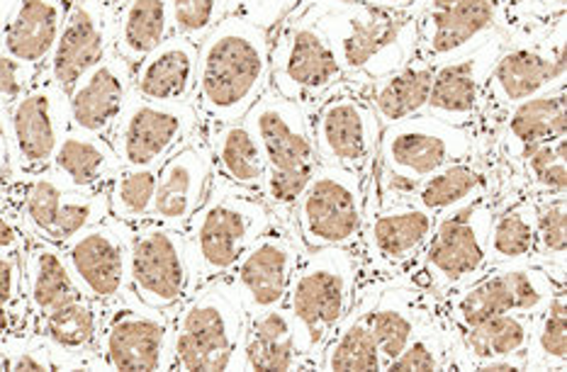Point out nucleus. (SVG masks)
<instances>
[{
  "label": "nucleus",
  "mask_w": 567,
  "mask_h": 372,
  "mask_svg": "<svg viewBox=\"0 0 567 372\" xmlns=\"http://www.w3.org/2000/svg\"><path fill=\"white\" fill-rule=\"evenodd\" d=\"M268 89V30L239 12H229L197 44L193 105L200 124L241 122Z\"/></svg>",
  "instance_id": "f257e3e1"
},
{
  "label": "nucleus",
  "mask_w": 567,
  "mask_h": 372,
  "mask_svg": "<svg viewBox=\"0 0 567 372\" xmlns=\"http://www.w3.org/2000/svg\"><path fill=\"white\" fill-rule=\"evenodd\" d=\"M359 248L327 246L302 254L282 307L292 319L295 349L307 370H319L327 343L349 317L359 297Z\"/></svg>",
  "instance_id": "f03ea898"
},
{
  "label": "nucleus",
  "mask_w": 567,
  "mask_h": 372,
  "mask_svg": "<svg viewBox=\"0 0 567 372\" xmlns=\"http://www.w3.org/2000/svg\"><path fill=\"white\" fill-rule=\"evenodd\" d=\"M274 225L276 217L261 193L241 188L215 173L203 205L186 227L193 290L229 276L246 248Z\"/></svg>",
  "instance_id": "7ed1b4c3"
},
{
  "label": "nucleus",
  "mask_w": 567,
  "mask_h": 372,
  "mask_svg": "<svg viewBox=\"0 0 567 372\" xmlns=\"http://www.w3.org/2000/svg\"><path fill=\"white\" fill-rule=\"evenodd\" d=\"M565 83V18L550 28L514 34L504 44L485 85L483 107L473 124L475 154L485 156L502 117L514 105Z\"/></svg>",
  "instance_id": "20e7f679"
},
{
  "label": "nucleus",
  "mask_w": 567,
  "mask_h": 372,
  "mask_svg": "<svg viewBox=\"0 0 567 372\" xmlns=\"http://www.w3.org/2000/svg\"><path fill=\"white\" fill-rule=\"evenodd\" d=\"M349 81L371 83L416 56V16L371 3H351L317 20Z\"/></svg>",
  "instance_id": "39448f33"
},
{
  "label": "nucleus",
  "mask_w": 567,
  "mask_h": 372,
  "mask_svg": "<svg viewBox=\"0 0 567 372\" xmlns=\"http://www.w3.org/2000/svg\"><path fill=\"white\" fill-rule=\"evenodd\" d=\"M495 207L497 203L492 193H483L436 215L434 234L422 258L402 282L436 297H446L485 276L489 268L487 237Z\"/></svg>",
  "instance_id": "423d86ee"
},
{
  "label": "nucleus",
  "mask_w": 567,
  "mask_h": 372,
  "mask_svg": "<svg viewBox=\"0 0 567 372\" xmlns=\"http://www.w3.org/2000/svg\"><path fill=\"white\" fill-rule=\"evenodd\" d=\"M246 329V312L229 278H215L176 307L174 370H234Z\"/></svg>",
  "instance_id": "0eeeda50"
},
{
  "label": "nucleus",
  "mask_w": 567,
  "mask_h": 372,
  "mask_svg": "<svg viewBox=\"0 0 567 372\" xmlns=\"http://www.w3.org/2000/svg\"><path fill=\"white\" fill-rule=\"evenodd\" d=\"M319 164L337 166L371 183L382 124L368 97V83L343 81L305 110Z\"/></svg>",
  "instance_id": "6e6552de"
},
{
  "label": "nucleus",
  "mask_w": 567,
  "mask_h": 372,
  "mask_svg": "<svg viewBox=\"0 0 567 372\" xmlns=\"http://www.w3.org/2000/svg\"><path fill=\"white\" fill-rule=\"evenodd\" d=\"M436 215L416 203L378 205L365 197L359 292L402 282L422 258Z\"/></svg>",
  "instance_id": "1a4fd4ad"
},
{
  "label": "nucleus",
  "mask_w": 567,
  "mask_h": 372,
  "mask_svg": "<svg viewBox=\"0 0 567 372\" xmlns=\"http://www.w3.org/2000/svg\"><path fill=\"white\" fill-rule=\"evenodd\" d=\"M560 288H565V282L553 280L544 266L499 264L489 266L485 276L467 282L465 288L439 297L441 314L453 331L471 329L480 321L507 312L536 317Z\"/></svg>",
  "instance_id": "9d476101"
},
{
  "label": "nucleus",
  "mask_w": 567,
  "mask_h": 372,
  "mask_svg": "<svg viewBox=\"0 0 567 372\" xmlns=\"http://www.w3.org/2000/svg\"><path fill=\"white\" fill-rule=\"evenodd\" d=\"M176 309L144 304L137 294L103 307L97 333L101 370L166 372L174 370Z\"/></svg>",
  "instance_id": "9b49d317"
},
{
  "label": "nucleus",
  "mask_w": 567,
  "mask_h": 372,
  "mask_svg": "<svg viewBox=\"0 0 567 372\" xmlns=\"http://www.w3.org/2000/svg\"><path fill=\"white\" fill-rule=\"evenodd\" d=\"M368 185L353 173L317 164L295 207V227L305 251L327 246L359 248L365 221Z\"/></svg>",
  "instance_id": "f8f14e48"
},
{
  "label": "nucleus",
  "mask_w": 567,
  "mask_h": 372,
  "mask_svg": "<svg viewBox=\"0 0 567 372\" xmlns=\"http://www.w3.org/2000/svg\"><path fill=\"white\" fill-rule=\"evenodd\" d=\"M270 34V89L310 107L347 81L341 61L312 20H282Z\"/></svg>",
  "instance_id": "ddd939ff"
},
{
  "label": "nucleus",
  "mask_w": 567,
  "mask_h": 372,
  "mask_svg": "<svg viewBox=\"0 0 567 372\" xmlns=\"http://www.w3.org/2000/svg\"><path fill=\"white\" fill-rule=\"evenodd\" d=\"M12 176L44 170L71 132L69 91L47 69L8 107Z\"/></svg>",
  "instance_id": "4468645a"
},
{
  "label": "nucleus",
  "mask_w": 567,
  "mask_h": 372,
  "mask_svg": "<svg viewBox=\"0 0 567 372\" xmlns=\"http://www.w3.org/2000/svg\"><path fill=\"white\" fill-rule=\"evenodd\" d=\"M130 285L144 304L176 309L193 292L186 231L146 219L127 225Z\"/></svg>",
  "instance_id": "2eb2a0df"
},
{
  "label": "nucleus",
  "mask_w": 567,
  "mask_h": 372,
  "mask_svg": "<svg viewBox=\"0 0 567 372\" xmlns=\"http://www.w3.org/2000/svg\"><path fill=\"white\" fill-rule=\"evenodd\" d=\"M197 132L200 115L193 103H152L132 93L110 142L122 166L158 168Z\"/></svg>",
  "instance_id": "dca6fc26"
},
{
  "label": "nucleus",
  "mask_w": 567,
  "mask_h": 372,
  "mask_svg": "<svg viewBox=\"0 0 567 372\" xmlns=\"http://www.w3.org/2000/svg\"><path fill=\"white\" fill-rule=\"evenodd\" d=\"M512 0H424L416 12V56L441 64L473 52L489 37L509 34Z\"/></svg>",
  "instance_id": "f3484780"
},
{
  "label": "nucleus",
  "mask_w": 567,
  "mask_h": 372,
  "mask_svg": "<svg viewBox=\"0 0 567 372\" xmlns=\"http://www.w3.org/2000/svg\"><path fill=\"white\" fill-rule=\"evenodd\" d=\"M471 154H475L471 130L422 113L382 127L378 164L414 180H424L431 173Z\"/></svg>",
  "instance_id": "a211bd4d"
},
{
  "label": "nucleus",
  "mask_w": 567,
  "mask_h": 372,
  "mask_svg": "<svg viewBox=\"0 0 567 372\" xmlns=\"http://www.w3.org/2000/svg\"><path fill=\"white\" fill-rule=\"evenodd\" d=\"M73 282L93 302L113 304L132 297L127 225L107 217L61 244Z\"/></svg>",
  "instance_id": "6ab92c4d"
},
{
  "label": "nucleus",
  "mask_w": 567,
  "mask_h": 372,
  "mask_svg": "<svg viewBox=\"0 0 567 372\" xmlns=\"http://www.w3.org/2000/svg\"><path fill=\"white\" fill-rule=\"evenodd\" d=\"M302 254L305 246L300 239L280 225L270 227L246 248L227 276L239 294L246 317L286 304L290 280Z\"/></svg>",
  "instance_id": "aec40b11"
},
{
  "label": "nucleus",
  "mask_w": 567,
  "mask_h": 372,
  "mask_svg": "<svg viewBox=\"0 0 567 372\" xmlns=\"http://www.w3.org/2000/svg\"><path fill=\"white\" fill-rule=\"evenodd\" d=\"M266 158L268 170H315L317 152L305 107L268 89L241 120Z\"/></svg>",
  "instance_id": "412c9836"
},
{
  "label": "nucleus",
  "mask_w": 567,
  "mask_h": 372,
  "mask_svg": "<svg viewBox=\"0 0 567 372\" xmlns=\"http://www.w3.org/2000/svg\"><path fill=\"white\" fill-rule=\"evenodd\" d=\"M507 40L509 34H495L473 52L436 64L426 115L455 124V127L473 130L480 107H483L489 71Z\"/></svg>",
  "instance_id": "4be33fe9"
},
{
  "label": "nucleus",
  "mask_w": 567,
  "mask_h": 372,
  "mask_svg": "<svg viewBox=\"0 0 567 372\" xmlns=\"http://www.w3.org/2000/svg\"><path fill=\"white\" fill-rule=\"evenodd\" d=\"M120 0H73L47 71L69 91L115 49Z\"/></svg>",
  "instance_id": "5701e85b"
},
{
  "label": "nucleus",
  "mask_w": 567,
  "mask_h": 372,
  "mask_svg": "<svg viewBox=\"0 0 567 372\" xmlns=\"http://www.w3.org/2000/svg\"><path fill=\"white\" fill-rule=\"evenodd\" d=\"M215 176V156L203 136V127L193 140L171 154L156 168V195L152 219L166 227L186 231L195 209L203 205Z\"/></svg>",
  "instance_id": "b1692460"
},
{
  "label": "nucleus",
  "mask_w": 567,
  "mask_h": 372,
  "mask_svg": "<svg viewBox=\"0 0 567 372\" xmlns=\"http://www.w3.org/2000/svg\"><path fill=\"white\" fill-rule=\"evenodd\" d=\"M567 127L565 115V83L546 93H538L528 101L514 105L502 117L487 154L497 152L502 168L509 173L514 190L519 193V166L534 148L548 142L563 140ZM485 154V156H487Z\"/></svg>",
  "instance_id": "393cba45"
},
{
  "label": "nucleus",
  "mask_w": 567,
  "mask_h": 372,
  "mask_svg": "<svg viewBox=\"0 0 567 372\" xmlns=\"http://www.w3.org/2000/svg\"><path fill=\"white\" fill-rule=\"evenodd\" d=\"M132 69L130 61L113 49L91 71H85L69 89L71 130L110 140L122 107L132 95Z\"/></svg>",
  "instance_id": "a878e982"
},
{
  "label": "nucleus",
  "mask_w": 567,
  "mask_h": 372,
  "mask_svg": "<svg viewBox=\"0 0 567 372\" xmlns=\"http://www.w3.org/2000/svg\"><path fill=\"white\" fill-rule=\"evenodd\" d=\"M441 300L436 294L419 290L410 282H392L375 292L371 307V329L375 333L382 370L398 358L404 345L439 317Z\"/></svg>",
  "instance_id": "bb28decb"
},
{
  "label": "nucleus",
  "mask_w": 567,
  "mask_h": 372,
  "mask_svg": "<svg viewBox=\"0 0 567 372\" xmlns=\"http://www.w3.org/2000/svg\"><path fill=\"white\" fill-rule=\"evenodd\" d=\"M197 44L174 34L132 69V93L152 103H193Z\"/></svg>",
  "instance_id": "cd10ccee"
},
{
  "label": "nucleus",
  "mask_w": 567,
  "mask_h": 372,
  "mask_svg": "<svg viewBox=\"0 0 567 372\" xmlns=\"http://www.w3.org/2000/svg\"><path fill=\"white\" fill-rule=\"evenodd\" d=\"M120 158L107 136L71 130L52 156L49 170L59 185L69 193H95L105 190L117 170Z\"/></svg>",
  "instance_id": "c85d7f7f"
},
{
  "label": "nucleus",
  "mask_w": 567,
  "mask_h": 372,
  "mask_svg": "<svg viewBox=\"0 0 567 372\" xmlns=\"http://www.w3.org/2000/svg\"><path fill=\"white\" fill-rule=\"evenodd\" d=\"M69 6L61 0H18L3 34V52L32 69H47Z\"/></svg>",
  "instance_id": "c756f323"
},
{
  "label": "nucleus",
  "mask_w": 567,
  "mask_h": 372,
  "mask_svg": "<svg viewBox=\"0 0 567 372\" xmlns=\"http://www.w3.org/2000/svg\"><path fill=\"white\" fill-rule=\"evenodd\" d=\"M234 370H307L298 349H295L292 319L286 307L280 304L246 317L244 339Z\"/></svg>",
  "instance_id": "7c9ffc66"
},
{
  "label": "nucleus",
  "mask_w": 567,
  "mask_h": 372,
  "mask_svg": "<svg viewBox=\"0 0 567 372\" xmlns=\"http://www.w3.org/2000/svg\"><path fill=\"white\" fill-rule=\"evenodd\" d=\"M103 304L93 302L89 297H76L61 304L44 317L32 319V331L49 341L83 365V370H101L97 365V333H101Z\"/></svg>",
  "instance_id": "2f4dec72"
},
{
  "label": "nucleus",
  "mask_w": 567,
  "mask_h": 372,
  "mask_svg": "<svg viewBox=\"0 0 567 372\" xmlns=\"http://www.w3.org/2000/svg\"><path fill=\"white\" fill-rule=\"evenodd\" d=\"M24 272V300H28L32 319L44 317L52 309L81 297L79 285L73 282L64 248L44 239H30L22 256Z\"/></svg>",
  "instance_id": "473e14b6"
},
{
  "label": "nucleus",
  "mask_w": 567,
  "mask_h": 372,
  "mask_svg": "<svg viewBox=\"0 0 567 372\" xmlns=\"http://www.w3.org/2000/svg\"><path fill=\"white\" fill-rule=\"evenodd\" d=\"M203 136L215 156V173L234 185L261 193L266 158L244 122L200 124Z\"/></svg>",
  "instance_id": "72a5a7b5"
},
{
  "label": "nucleus",
  "mask_w": 567,
  "mask_h": 372,
  "mask_svg": "<svg viewBox=\"0 0 567 372\" xmlns=\"http://www.w3.org/2000/svg\"><path fill=\"white\" fill-rule=\"evenodd\" d=\"M378 290H363L355 297L349 317L341 321L334 337L327 343L319 361V370H351V372H382L380 349L371 329V307Z\"/></svg>",
  "instance_id": "f704fd0d"
},
{
  "label": "nucleus",
  "mask_w": 567,
  "mask_h": 372,
  "mask_svg": "<svg viewBox=\"0 0 567 372\" xmlns=\"http://www.w3.org/2000/svg\"><path fill=\"white\" fill-rule=\"evenodd\" d=\"M534 319L536 317L507 312L480 321L471 329L455 331L461 370H475L492 358H526Z\"/></svg>",
  "instance_id": "c9c22d12"
},
{
  "label": "nucleus",
  "mask_w": 567,
  "mask_h": 372,
  "mask_svg": "<svg viewBox=\"0 0 567 372\" xmlns=\"http://www.w3.org/2000/svg\"><path fill=\"white\" fill-rule=\"evenodd\" d=\"M431 81H434V64L414 56L398 71L368 83V97L382 127L426 113Z\"/></svg>",
  "instance_id": "e433bc0d"
},
{
  "label": "nucleus",
  "mask_w": 567,
  "mask_h": 372,
  "mask_svg": "<svg viewBox=\"0 0 567 372\" xmlns=\"http://www.w3.org/2000/svg\"><path fill=\"white\" fill-rule=\"evenodd\" d=\"M489 266L536 260V195H514L495 207L489 225Z\"/></svg>",
  "instance_id": "4c0bfd02"
},
{
  "label": "nucleus",
  "mask_w": 567,
  "mask_h": 372,
  "mask_svg": "<svg viewBox=\"0 0 567 372\" xmlns=\"http://www.w3.org/2000/svg\"><path fill=\"white\" fill-rule=\"evenodd\" d=\"M483 193H492L489 166L485 156L471 154L426 176L419 183L412 203L429 209V213L441 215Z\"/></svg>",
  "instance_id": "58836bf2"
},
{
  "label": "nucleus",
  "mask_w": 567,
  "mask_h": 372,
  "mask_svg": "<svg viewBox=\"0 0 567 372\" xmlns=\"http://www.w3.org/2000/svg\"><path fill=\"white\" fill-rule=\"evenodd\" d=\"M174 34L168 0H120L115 52L132 66Z\"/></svg>",
  "instance_id": "ea45409f"
},
{
  "label": "nucleus",
  "mask_w": 567,
  "mask_h": 372,
  "mask_svg": "<svg viewBox=\"0 0 567 372\" xmlns=\"http://www.w3.org/2000/svg\"><path fill=\"white\" fill-rule=\"evenodd\" d=\"M8 190L20 209L22 225L28 229L30 239L56 244L59 207L66 190L52 176V170L44 168L37 173H24V176H12Z\"/></svg>",
  "instance_id": "a19ab883"
},
{
  "label": "nucleus",
  "mask_w": 567,
  "mask_h": 372,
  "mask_svg": "<svg viewBox=\"0 0 567 372\" xmlns=\"http://www.w3.org/2000/svg\"><path fill=\"white\" fill-rule=\"evenodd\" d=\"M567 368V302L565 288L553 292L548 304L534 319L526 345V370Z\"/></svg>",
  "instance_id": "79ce46f5"
},
{
  "label": "nucleus",
  "mask_w": 567,
  "mask_h": 372,
  "mask_svg": "<svg viewBox=\"0 0 567 372\" xmlns=\"http://www.w3.org/2000/svg\"><path fill=\"white\" fill-rule=\"evenodd\" d=\"M410 370H461L458 337H455V331L441 312L404 345V351L388 368V372Z\"/></svg>",
  "instance_id": "37998d69"
},
{
  "label": "nucleus",
  "mask_w": 567,
  "mask_h": 372,
  "mask_svg": "<svg viewBox=\"0 0 567 372\" xmlns=\"http://www.w3.org/2000/svg\"><path fill=\"white\" fill-rule=\"evenodd\" d=\"M156 195V168L122 166L113 183L107 185L110 217L125 225H142L152 219Z\"/></svg>",
  "instance_id": "c03bdc74"
},
{
  "label": "nucleus",
  "mask_w": 567,
  "mask_h": 372,
  "mask_svg": "<svg viewBox=\"0 0 567 372\" xmlns=\"http://www.w3.org/2000/svg\"><path fill=\"white\" fill-rule=\"evenodd\" d=\"M567 144L565 136L534 148L519 166V193L558 195L567 190Z\"/></svg>",
  "instance_id": "a18cd8bd"
},
{
  "label": "nucleus",
  "mask_w": 567,
  "mask_h": 372,
  "mask_svg": "<svg viewBox=\"0 0 567 372\" xmlns=\"http://www.w3.org/2000/svg\"><path fill=\"white\" fill-rule=\"evenodd\" d=\"M567 203L565 193L536 195V260L538 266H565Z\"/></svg>",
  "instance_id": "49530a36"
},
{
  "label": "nucleus",
  "mask_w": 567,
  "mask_h": 372,
  "mask_svg": "<svg viewBox=\"0 0 567 372\" xmlns=\"http://www.w3.org/2000/svg\"><path fill=\"white\" fill-rule=\"evenodd\" d=\"M110 217L107 188L95 193H64L56 221V244H64L79 231L101 225Z\"/></svg>",
  "instance_id": "de8ad7c7"
},
{
  "label": "nucleus",
  "mask_w": 567,
  "mask_h": 372,
  "mask_svg": "<svg viewBox=\"0 0 567 372\" xmlns=\"http://www.w3.org/2000/svg\"><path fill=\"white\" fill-rule=\"evenodd\" d=\"M174 32L200 44L205 34L225 18L217 0H168Z\"/></svg>",
  "instance_id": "09e8293b"
},
{
  "label": "nucleus",
  "mask_w": 567,
  "mask_h": 372,
  "mask_svg": "<svg viewBox=\"0 0 567 372\" xmlns=\"http://www.w3.org/2000/svg\"><path fill=\"white\" fill-rule=\"evenodd\" d=\"M351 3H371V6H380V8H390V10H402V12H419L424 0H300L295 6L286 20H312L317 22L319 18L329 16V12L349 8Z\"/></svg>",
  "instance_id": "8fccbe9b"
},
{
  "label": "nucleus",
  "mask_w": 567,
  "mask_h": 372,
  "mask_svg": "<svg viewBox=\"0 0 567 372\" xmlns=\"http://www.w3.org/2000/svg\"><path fill=\"white\" fill-rule=\"evenodd\" d=\"M8 183L0 188V256H24L30 234L22 225L20 209L12 200Z\"/></svg>",
  "instance_id": "3c124183"
},
{
  "label": "nucleus",
  "mask_w": 567,
  "mask_h": 372,
  "mask_svg": "<svg viewBox=\"0 0 567 372\" xmlns=\"http://www.w3.org/2000/svg\"><path fill=\"white\" fill-rule=\"evenodd\" d=\"M37 76H40V69L22 64L20 59L0 49V107H10L16 103Z\"/></svg>",
  "instance_id": "603ef678"
},
{
  "label": "nucleus",
  "mask_w": 567,
  "mask_h": 372,
  "mask_svg": "<svg viewBox=\"0 0 567 372\" xmlns=\"http://www.w3.org/2000/svg\"><path fill=\"white\" fill-rule=\"evenodd\" d=\"M0 304L30 309L24 300L22 256H0Z\"/></svg>",
  "instance_id": "864d4df0"
},
{
  "label": "nucleus",
  "mask_w": 567,
  "mask_h": 372,
  "mask_svg": "<svg viewBox=\"0 0 567 372\" xmlns=\"http://www.w3.org/2000/svg\"><path fill=\"white\" fill-rule=\"evenodd\" d=\"M32 331V314L24 307L0 304V345Z\"/></svg>",
  "instance_id": "5fc2aeb1"
},
{
  "label": "nucleus",
  "mask_w": 567,
  "mask_h": 372,
  "mask_svg": "<svg viewBox=\"0 0 567 372\" xmlns=\"http://www.w3.org/2000/svg\"><path fill=\"white\" fill-rule=\"evenodd\" d=\"M12 178L10 164V122L8 107H0V188Z\"/></svg>",
  "instance_id": "6e6d98bb"
},
{
  "label": "nucleus",
  "mask_w": 567,
  "mask_h": 372,
  "mask_svg": "<svg viewBox=\"0 0 567 372\" xmlns=\"http://www.w3.org/2000/svg\"><path fill=\"white\" fill-rule=\"evenodd\" d=\"M475 370L489 372H507V370H526V358H492V361L480 363Z\"/></svg>",
  "instance_id": "4d7b16f0"
},
{
  "label": "nucleus",
  "mask_w": 567,
  "mask_h": 372,
  "mask_svg": "<svg viewBox=\"0 0 567 372\" xmlns=\"http://www.w3.org/2000/svg\"><path fill=\"white\" fill-rule=\"evenodd\" d=\"M16 6H18V0H0V46H3V34H6V28H8Z\"/></svg>",
  "instance_id": "13d9d810"
},
{
  "label": "nucleus",
  "mask_w": 567,
  "mask_h": 372,
  "mask_svg": "<svg viewBox=\"0 0 567 372\" xmlns=\"http://www.w3.org/2000/svg\"><path fill=\"white\" fill-rule=\"evenodd\" d=\"M300 3V0H278V6H280V10L282 12H286V18H288V12L295 8V6H298ZM286 18H282V20H286ZM280 20V22H282Z\"/></svg>",
  "instance_id": "bf43d9fd"
},
{
  "label": "nucleus",
  "mask_w": 567,
  "mask_h": 372,
  "mask_svg": "<svg viewBox=\"0 0 567 372\" xmlns=\"http://www.w3.org/2000/svg\"><path fill=\"white\" fill-rule=\"evenodd\" d=\"M61 3H66V6H71V3H73V0H61Z\"/></svg>",
  "instance_id": "052dcab7"
}]
</instances>
